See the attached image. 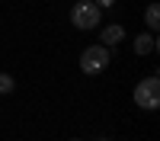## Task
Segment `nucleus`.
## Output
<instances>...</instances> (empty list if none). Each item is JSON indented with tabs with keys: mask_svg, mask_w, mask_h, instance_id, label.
<instances>
[{
	"mask_svg": "<svg viewBox=\"0 0 160 141\" xmlns=\"http://www.w3.org/2000/svg\"><path fill=\"white\" fill-rule=\"evenodd\" d=\"M102 19V10L93 3V0H77V3L71 7V26L80 32H90V29H96Z\"/></svg>",
	"mask_w": 160,
	"mask_h": 141,
	"instance_id": "f257e3e1",
	"label": "nucleus"
},
{
	"mask_svg": "<svg viewBox=\"0 0 160 141\" xmlns=\"http://www.w3.org/2000/svg\"><path fill=\"white\" fill-rule=\"evenodd\" d=\"M13 87H16V83H13V77L0 71V96H7V93H13Z\"/></svg>",
	"mask_w": 160,
	"mask_h": 141,
	"instance_id": "0eeeda50",
	"label": "nucleus"
},
{
	"mask_svg": "<svg viewBox=\"0 0 160 141\" xmlns=\"http://www.w3.org/2000/svg\"><path fill=\"white\" fill-rule=\"evenodd\" d=\"M71 141H80V138H71Z\"/></svg>",
	"mask_w": 160,
	"mask_h": 141,
	"instance_id": "1a4fd4ad",
	"label": "nucleus"
},
{
	"mask_svg": "<svg viewBox=\"0 0 160 141\" xmlns=\"http://www.w3.org/2000/svg\"><path fill=\"white\" fill-rule=\"evenodd\" d=\"M122 38H125V29L115 23V26H106V29H102V42L99 45H118Z\"/></svg>",
	"mask_w": 160,
	"mask_h": 141,
	"instance_id": "39448f33",
	"label": "nucleus"
},
{
	"mask_svg": "<svg viewBox=\"0 0 160 141\" xmlns=\"http://www.w3.org/2000/svg\"><path fill=\"white\" fill-rule=\"evenodd\" d=\"M99 141H106V138H99Z\"/></svg>",
	"mask_w": 160,
	"mask_h": 141,
	"instance_id": "9d476101",
	"label": "nucleus"
},
{
	"mask_svg": "<svg viewBox=\"0 0 160 141\" xmlns=\"http://www.w3.org/2000/svg\"><path fill=\"white\" fill-rule=\"evenodd\" d=\"M109 61H112L109 45H90V48H83V55H80V71L96 77V74H102L109 68Z\"/></svg>",
	"mask_w": 160,
	"mask_h": 141,
	"instance_id": "f03ea898",
	"label": "nucleus"
},
{
	"mask_svg": "<svg viewBox=\"0 0 160 141\" xmlns=\"http://www.w3.org/2000/svg\"><path fill=\"white\" fill-rule=\"evenodd\" d=\"M154 51H157V35L154 32H141L138 38H135V55H154Z\"/></svg>",
	"mask_w": 160,
	"mask_h": 141,
	"instance_id": "20e7f679",
	"label": "nucleus"
},
{
	"mask_svg": "<svg viewBox=\"0 0 160 141\" xmlns=\"http://www.w3.org/2000/svg\"><path fill=\"white\" fill-rule=\"evenodd\" d=\"M93 3H96L99 10H106V7H112V3H115V0H93Z\"/></svg>",
	"mask_w": 160,
	"mask_h": 141,
	"instance_id": "6e6552de",
	"label": "nucleus"
},
{
	"mask_svg": "<svg viewBox=\"0 0 160 141\" xmlns=\"http://www.w3.org/2000/svg\"><path fill=\"white\" fill-rule=\"evenodd\" d=\"M144 23H148V32H157V29H160V3H151V7H148Z\"/></svg>",
	"mask_w": 160,
	"mask_h": 141,
	"instance_id": "423d86ee",
	"label": "nucleus"
},
{
	"mask_svg": "<svg viewBox=\"0 0 160 141\" xmlns=\"http://www.w3.org/2000/svg\"><path fill=\"white\" fill-rule=\"evenodd\" d=\"M135 106L144 109V112H154L160 106V80H157V74L144 77V80L135 87Z\"/></svg>",
	"mask_w": 160,
	"mask_h": 141,
	"instance_id": "7ed1b4c3",
	"label": "nucleus"
}]
</instances>
